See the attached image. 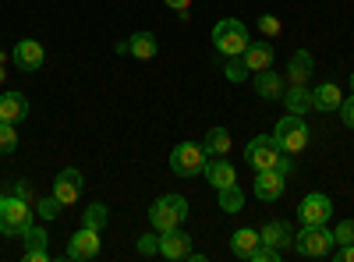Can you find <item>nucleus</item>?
Listing matches in <instances>:
<instances>
[{"label":"nucleus","mask_w":354,"mask_h":262,"mask_svg":"<svg viewBox=\"0 0 354 262\" xmlns=\"http://www.w3.org/2000/svg\"><path fill=\"white\" fill-rule=\"evenodd\" d=\"M287 78H290V85H308V78H312V53L308 50H298V53L290 57Z\"/></svg>","instance_id":"5701e85b"},{"label":"nucleus","mask_w":354,"mask_h":262,"mask_svg":"<svg viewBox=\"0 0 354 262\" xmlns=\"http://www.w3.org/2000/svg\"><path fill=\"white\" fill-rule=\"evenodd\" d=\"M202 145H205V153H209V156H227L230 153V131L227 128H209Z\"/></svg>","instance_id":"393cba45"},{"label":"nucleus","mask_w":354,"mask_h":262,"mask_svg":"<svg viewBox=\"0 0 354 262\" xmlns=\"http://www.w3.org/2000/svg\"><path fill=\"white\" fill-rule=\"evenodd\" d=\"M205 181L220 191V188H227V185H238V174H234V167H230L223 156H213L209 163H205Z\"/></svg>","instance_id":"dca6fc26"},{"label":"nucleus","mask_w":354,"mask_h":262,"mask_svg":"<svg viewBox=\"0 0 354 262\" xmlns=\"http://www.w3.org/2000/svg\"><path fill=\"white\" fill-rule=\"evenodd\" d=\"M351 89H354V75H351Z\"/></svg>","instance_id":"ea45409f"},{"label":"nucleus","mask_w":354,"mask_h":262,"mask_svg":"<svg viewBox=\"0 0 354 262\" xmlns=\"http://www.w3.org/2000/svg\"><path fill=\"white\" fill-rule=\"evenodd\" d=\"M337 262H354V245H340V252H337Z\"/></svg>","instance_id":"4c0bfd02"},{"label":"nucleus","mask_w":354,"mask_h":262,"mask_svg":"<svg viewBox=\"0 0 354 262\" xmlns=\"http://www.w3.org/2000/svg\"><path fill=\"white\" fill-rule=\"evenodd\" d=\"M28 227H32V202L0 191V234H8V238H25Z\"/></svg>","instance_id":"f257e3e1"},{"label":"nucleus","mask_w":354,"mask_h":262,"mask_svg":"<svg viewBox=\"0 0 354 262\" xmlns=\"http://www.w3.org/2000/svg\"><path fill=\"white\" fill-rule=\"evenodd\" d=\"M18 149V131H15V124H8V121H0V153H15Z\"/></svg>","instance_id":"c756f323"},{"label":"nucleus","mask_w":354,"mask_h":262,"mask_svg":"<svg viewBox=\"0 0 354 262\" xmlns=\"http://www.w3.org/2000/svg\"><path fill=\"white\" fill-rule=\"evenodd\" d=\"M223 75H227V82L241 85L252 71H248V64H245V57H227V61H223Z\"/></svg>","instance_id":"cd10ccee"},{"label":"nucleus","mask_w":354,"mask_h":262,"mask_svg":"<svg viewBox=\"0 0 354 262\" xmlns=\"http://www.w3.org/2000/svg\"><path fill=\"white\" fill-rule=\"evenodd\" d=\"M110 223V209L103 206V202H93V206L82 209V227H93V230H103Z\"/></svg>","instance_id":"a878e982"},{"label":"nucleus","mask_w":354,"mask_h":262,"mask_svg":"<svg viewBox=\"0 0 354 262\" xmlns=\"http://www.w3.org/2000/svg\"><path fill=\"white\" fill-rule=\"evenodd\" d=\"M185 216H188V202H185L181 195H163V198L153 202V209H149V223L156 227V234L181 227Z\"/></svg>","instance_id":"20e7f679"},{"label":"nucleus","mask_w":354,"mask_h":262,"mask_svg":"<svg viewBox=\"0 0 354 262\" xmlns=\"http://www.w3.org/2000/svg\"><path fill=\"white\" fill-rule=\"evenodd\" d=\"M283 188H287V178H283L280 170H255L252 191H255L259 202H277V198L283 195Z\"/></svg>","instance_id":"9b49d317"},{"label":"nucleus","mask_w":354,"mask_h":262,"mask_svg":"<svg viewBox=\"0 0 354 262\" xmlns=\"http://www.w3.org/2000/svg\"><path fill=\"white\" fill-rule=\"evenodd\" d=\"M156 50H160V43H156L153 32H135L128 43H117V53H131L138 61H153Z\"/></svg>","instance_id":"4468645a"},{"label":"nucleus","mask_w":354,"mask_h":262,"mask_svg":"<svg viewBox=\"0 0 354 262\" xmlns=\"http://www.w3.org/2000/svg\"><path fill=\"white\" fill-rule=\"evenodd\" d=\"M36 209H39L43 220H57V216H61V209H64V202L57 198V195H46V198L36 202Z\"/></svg>","instance_id":"c85d7f7f"},{"label":"nucleus","mask_w":354,"mask_h":262,"mask_svg":"<svg viewBox=\"0 0 354 262\" xmlns=\"http://www.w3.org/2000/svg\"><path fill=\"white\" fill-rule=\"evenodd\" d=\"M25 118H28V100L21 93H4V96H0V121L18 124Z\"/></svg>","instance_id":"f3484780"},{"label":"nucleus","mask_w":354,"mask_h":262,"mask_svg":"<svg viewBox=\"0 0 354 262\" xmlns=\"http://www.w3.org/2000/svg\"><path fill=\"white\" fill-rule=\"evenodd\" d=\"M209 153H205V145L198 142H181L177 149L170 153V170L177 174V178H198V174H205V160Z\"/></svg>","instance_id":"39448f33"},{"label":"nucleus","mask_w":354,"mask_h":262,"mask_svg":"<svg viewBox=\"0 0 354 262\" xmlns=\"http://www.w3.org/2000/svg\"><path fill=\"white\" fill-rule=\"evenodd\" d=\"M330 216H333L330 195L312 191V195L301 198V206H298V220H301V223H330Z\"/></svg>","instance_id":"1a4fd4ad"},{"label":"nucleus","mask_w":354,"mask_h":262,"mask_svg":"<svg viewBox=\"0 0 354 262\" xmlns=\"http://www.w3.org/2000/svg\"><path fill=\"white\" fill-rule=\"evenodd\" d=\"M82 188H85V178H82V170L68 167L57 174V181H53V195L64 202V206H75V202L82 198Z\"/></svg>","instance_id":"9d476101"},{"label":"nucleus","mask_w":354,"mask_h":262,"mask_svg":"<svg viewBox=\"0 0 354 262\" xmlns=\"http://www.w3.org/2000/svg\"><path fill=\"white\" fill-rule=\"evenodd\" d=\"M220 209H223V213H241V209H245V191H241L238 185L220 188Z\"/></svg>","instance_id":"bb28decb"},{"label":"nucleus","mask_w":354,"mask_h":262,"mask_svg":"<svg viewBox=\"0 0 354 262\" xmlns=\"http://www.w3.org/2000/svg\"><path fill=\"white\" fill-rule=\"evenodd\" d=\"M262 245H270V248H287L290 241H294V234H290V223H283V220H273V223H266L262 230Z\"/></svg>","instance_id":"4be33fe9"},{"label":"nucleus","mask_w":354,"mask_h":262,"mask_svg":"<svg viewBox=\"0 0 354 262\" xmlns=\"http://www.w3.org/2000/svg\"><path fill=\"white\" fill-rule=\"evenodd\" d=\"M255 93L266 100V103H277V100H283V93H287V82L277 75V71H255Z\"/></svg>","instance_id":"2eb2a0df"},{"label":"nucleus","mask_w":354,"mask_h":262,"mask_svg":"<svg viewBox=\"0 0 354 262\" xmlns=\"http://www.w3.org/2000/svg\"><path fill=\"white\" fill-rule=\"evenodd\" d=\"M4 195H15V198H25V202H32V198H36V195H32V185H28V181H15V185H8Z\"/></svg>","instance_id":"473e14b6"},{"label":"nucleus","mask_w":354,"mask_h":262,"mask_svg":"<svg viewBox=\"0 0 354 262\" xmlns=\"http://www.w3.org/2000/svg\"><path fill=\"white\" fill-rule=\"evenodd\" d=\"M248 28H245V21H238V18H223V21H216V28H213V46L223 53V57H241L245 50H248Z\"/></svg>","instance_id":"7ed1b4c3"},{"label":"nucleus","mask_w":354,"mask_h":262,"mask_svg":"<svg viewBox=\"0 0 354 262\" xmlns=\"http://www.w3.org/2000/svg\"><path fill=\"white\" fill-rule=\"evenodd\" d=\"M280 156H283V149L277 145L273 135H255V138L245 145V163H248L252 170H273V167L280 163Z\"/></svg>","instance_id":"0eeeda50"},{"label":"nucleus","mask_w":354,"mask_h":262,"mask_svg":"<svg viewBox=\"0 0 354 262\" xmlns=\"http://www.w3.org/2000/svg\"><path fill=\"white\" fill-rule=\"evenodd\" d=\"M333 230H326V223H305L298 234H294V248L305 259H326L333 252Z\"/></svg>","instance_id":"f03ea898"},{"label":"nucleus","mask_w":354,"mask_h":262,"mask_svg":"<svg viewBox=\"0 0 354 262\" xmlns=\"http://www.w3.org/2000/svg\"><path fill=\"white\" fill-rule=\"evenodd\" d=\"M43 61H46L43 43H36V39H21V43L15 46V64H18L21 71H39Z\"/></svg>","instance_id":"ddd939ff"},{"label":"nucleus","mask_w":354,"mask_h":262,"mask_svg":"<svg viewBox=\"0 0 354 262\" xmlns=\"http://www.w3.org/2000/svg\"><path fill=\"white\" fill-rule=\"evenodd\" d=\"M273 138H277V145H280L287 156L301 153L305 145H308V124H305V118H301V113H287V118L273 128Z\"/></svg>","instance_id":"423d86ee"},{"label":"nucleus","mask_w":354,"mask_h":262,"mask_svg":"<svg viewBox=\"0 0 354 262\" xmlns=\"http://www.w3.org/2000/svg\"><path fill=\"white\" fill-rule=\"evenodd\" d=\"M255 245H262V234H259V230H252V227H241V230H234V238H230V248H234V255H238V259H248V252H252Z\"/></svg>","instance_id":"b1692460"},{"label":"nucleus","mask_w":354,"mask_h":262,"mask_svg":"<svg viewBox=\"0 0 354 262\" xmlns=\"http://www.w3.org/2000/svg\"><path fill=\"white\" fill-rule=\"evenodd\" d=\"M160 255L163 259H188L192 255V238L185 234L181 227H174V230H163L160 234Z\"/></svg>","instance_id":"f8f14e48"},{"label":"nucleus","mask_w":354,"mask_h":262,"mask_svg":"<svg viewBox=\"0 0 354 262\" xmlns=\"http://www.w3.org/2000/svg\"><path fill=\"white\" fill-rule=\"evenodd\" d=\"M96 255H100V230L82 227L78 234H71V241H68V259L71 262H93Z\"/></svg>","instance_id":"6e6552de"},{"label":"nucleus","mask_w":354,"mask_h":262,"mask_svg":"<svg viewBox=\"0 0 354 262\" xmlns=\"http://www.w3.org/2000/svg\"><path fill=\"white\" fill-rule=\"evenodd\" d=\"M245 57V64H248V71H266V68H273V46L270 43H248V50L241 53Z\"/></svg>","instance_id":"412c9836"},{"label":"nucleus","mask_w":354,"mask_h":262,"mask_svg":"<svg viewBox=\"0 0 354 262\" xmlns=\"http://www.w3.org/2000/svg\"><path fill=\"white\" fill-rule=\"evenodd\" d=\"M252 262H280V248H270V245H255L248 252Z\"/></svg>","instance_id":"7c9ffc66"},{"label":"nucleus","mask_w":354,"mask_h":262,"mask_svg":"<svg viewBox=\"0 0 354 262\" xmlns=\"http://www.w3.org/2000/svg\"><path fill=\"white\" fill-rule=\"evenodd\" d=\"M46 230L43 227H28L25 230V262H46Z\"/></svg>","instance_id":"a211bd4d"},{"label":"nucleus","mask_w":354,"mask_h":262,"mask_svg":"<svg viewBox=\"0 0 354 262\" xmlns=\"http://www.w3.org/2000/svg\"><path fill=\"white\" fill-rule=\"evenodd\" d=\"M138 255H160V238H149V234H145V238H138Z\"/></svg>","instance_id":"f704fd0d"},{"label":"nucleus","mask_w":354,"mask_h":262,"mask_svg":"<svg viewBox=\"0 0 354 262\" xmlns=\"http://www.w3.org/2000/svg\"><path fill=\"white\" fill-rule=\"evenodd\" d=\"M283 103H287V113H301V118H305L308 110H315V103H312V89H308V85H287Z\"/></svg>","instance_id":"aec40b11"},{"label":"nucleus","mask_w":354,"mask_h":262,"mask_svg":"<svg viewBox=\"0 0 354 262\" xmlns=\"http://www.w3.org/2000/svg\"><path fill=\"white\" fill-rule=\"evenodd\" d=\"M340 113H344V124L354 128V96H347V100L340 103Z\"/></svg>","instance_id":"c9c22d12"},{"label":"nucleus","mask_w":354,"mask_h":262,"mask_svg":"<svg viewBox=\"0 0 354 262\" xmlns=\"http://www.w3.org/2000/svg\"><path fill=\"white\" fill-rule=\"evenodd\" d=\"M312 103H315V110H319V113L340 110V103H344V96H340V85H333V82H322L319 89H312Z\"/></svg>","instance_id":"6ab92c4d"},{"label":"nucleus","mask_w":354,"mask_h":262,"mask_svg":"<svg viewBox=\"0 0 354 262\" xmlns=\"http://www.w3.org/2000/svg\"><path fill=\"white\" fill-rule=\"evenodd\" d=\"M333 241H337V245H354V220H344V223L333 230Z\"/></svg>","instance_id":"2f4dec72"},{"label":"nucleus","mask_w":354,"mask_h":262,"mask_svg":"<svg viewBox=\"0 0 354 262\" xmlns=\"http://www.w3.org/2000/svg\"><path fill=\"white\" fill-rule=\"evenodd\" d=\"M259 28H262V36L273 39V36H280V18L277 15H262L259 18Z\"/></svg>","instance_id":"72a5a7b5"},{"label":"nucleus","mask_w":354,"mask_h":262,"mask_svg":"<svg viewBox=\"0 0 354 262\" xmlns=\"http://www.w3.org/2000/svg\"><path fill=\"white\" fill-rule=\"evenodd\" d=\"M0 82H4V68H0Z\"/></svg>","instance_id":"58836bf2"},{"label":"nucleus","mask_w":354,"mask_h":262,"mask_svg":"<svg viewBox=\"0 0 354 262\" xmlns=\"http://www.w3.org/2000/svg\"><path fill=\"white\" fill-rule=\"evenodd\" d=\"M163 4H167V8H174L177 15H181V18H188V8H192V0H163Z\"/></svg>","instance_id":"e433bc0d"}]
</instances>
